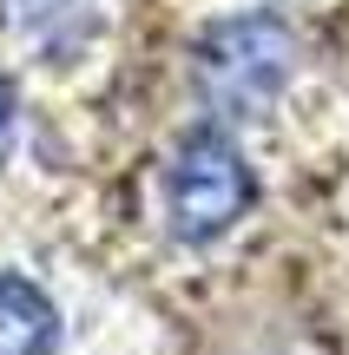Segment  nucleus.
I'll return each mask as SVG.
<instances>
[{
    "mask_svg": "<svg viewBox=\"0 0 349 355\" xmlns=\"http://www.w3.org/2000/svg\"><path fill=\"white\" fill-rule=\"evenodd\" d=\"M297 33L277 13H231L198 40V92L218 119H264L290 86Z\"/></svg>",
    "mask_w": 349,
    "mask_h": 355,
    "instance_id": "f257e3e1",
    "label": "nucleus"
},
{
    "mask_svg": "<svg viewBox=\"0 0 349 355\" xmlns=\"http://www.w3.org/2000/svg\"><path fill=\"white\" fill-rule=\"evenodd\" d=\"M257 204V178H250L244 152L231 145V132L198 125L171 145L165 158V224L178 243H218L224 230L244 224V211Z\"/></svg>",
    "mask_w": 349,
    "mask_h": 355,
    "instance_id": "f03ea898",
    "label": "nucleus"
},
{
    "mask_svg": "<svg viewBox=\"0 0 349 355\" xmlns=\"http://www.w3.org/2000/svg\"><path fill=\"white\" fill-rule=\"evenodd\" d=\"M60 343V309L33 277L0 270V355H53Z\"/></svg>",
    "mask_w": 349,
    "mask_h": 355,
    "instance_id": "7ed1b4c3",
    "label": "nucleus"
},
{
    "mask_svg": "<svg viewBox=\"0 0 349 355\" xmlns=\"http://www.w3.org/2000/svg\"><path fill=\"white\" fill-rule=\"evenodd\" d=\"M86 13V0H0V20H7L13 40H60L66 20H79Z\"/></svg>",
    "mask_w": 349,
    "mask_h": 355,
    "instance_id": "20e7f679",
    "label": "nucleus"
},
{
    "mask_svg": "<svg viewBox=\"0 0 349 355\" xmlns=\"http://www.w3.org/2000/svg\"><path fill=\"white\" fill-rule=\"evenodd\" d=\"M13 132H20V99H13V86L0 79V165L13 158Z\"/></svg>",
    "mask_w": 349,
    "mask_h": 355,
    "instance_id": "39448f33",
    "label": "nucleus"
}]
</instances>
